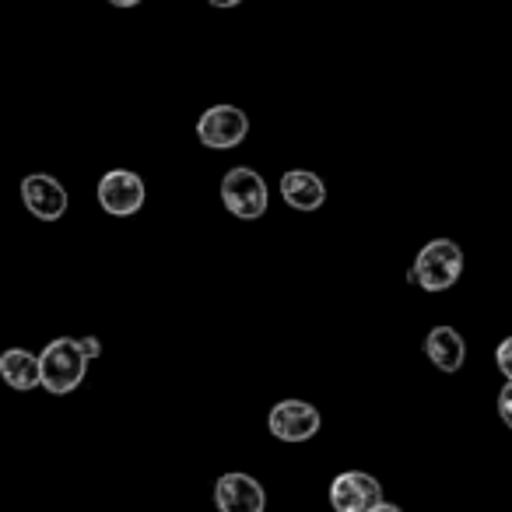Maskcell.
<instances>
[{"instance_id": "cell-2", "label": "cell", "mask_w": 512, "mask_h": 512, "mask_svg": "<svg viewBox=\"0 0 512 512\" xmlns=\"http://www.w3.org/2000/svg\"><path fill=\"white\" fill-rule=\"evenodd\" d=\"M463 274V249L449 239H432L414 256L411 281L421 285V292H446Z\"/></svg>"}, {"instance_id": "cell-14", "label": "cell", "mask_w": 512, "mask_h": 512, "mask_svg": "<svg viewBox=\"0 0 512 512\" xmlns=\"http://www.w3.org/2000/svg\"><path fill=\"white\" fill-rule=\"evenodd\" d=\"M498 418L512 428V379L502 386V393H498Z\"/></svg>"}, {"instance_id": "cell-7", "label": "cell", "mask_w": 512, "mask_h": 512, "mask_svg": "<svg viewBox=\"0 0 512 512\" xmlns=\"http://www.w3.org/2000/svg\"><path fill=\"white\" fill-rule=\"evenodd\" d=\"M249 134V120L242 109L235 106H211L197 123V137L204 148L228 151L235 144H242V137Z\"/></svg>"}, {"instance_id": "cell-4", "label": "cell", "mask_w": 512, "mask_h": 512, "mask_svg": "<svg viewBox=\"0 0 512 512\" xmlns=\"http://www.w3.org/2000/svg\"><path fill=\"white\" fill-rule=\"evenodd\" d=\"M144 197H148L144 179L130 169H113L99 179V204H102V211L113 214V218H130V214H137L144 207Z\"/></svg>"}, {"instance_id": "cell-6", "label": "cell", "mask_w": 512, "mask_h": 512, "mask_svg": "<svg viewBox=\"0 0 512 512\" xmlns=\"http://www.w3.org/2000/svg\"><path fill=\"white\" fill-rule=\"evenodd\" d=\"M267 428L281 442H309L320 432V411L306 400H281L267 414Z\"/></svg>"}, {"instance_id": "cell-10", "label": "cell", "mask_w": 512, "mask_h": 512, "mask_svg": "<svg viewBox=\"0 0 512 512\" xmlns=\"http://www.w3.org/2000/svg\"><path fill=\"white\" fill-rule=\"evenodd\" d=\"M281 197L295 211H320L323 200H327V186L316 172L309 169H292L281 176Z\"/></svg>"}, {"instance_id": "cell-17", "label": "cell", "mask_w": 512, "mask_h": 512, "mask_svg": "<svg viewBox=\"0 0 512 512\" xmlns=\"http://www.w3.org/2000/svg\"><path fill=\"white\" fill-rule=\"evenodd\" d=\"M109 4H116V8H134V4H141V0H109Z\"/></svg>"}, {"instance_id": "cell-13", "label": "cell", "mask_w": 512, "mask_h": 512, "mask_svg": "<svg viewBox=\"0 0 512 512\" xmlns=\"http://www.w3.org/2000/svg\"><path fill=\"white\" fill-rule=\"evenodd\" d=\"M495 362H498V369H502V376L512 379V337H505L495 348Z\"/></svg>"}, {"instance_id": "cell-11", "label": "cell", "mask_w": 512, "mask_h": 512, "mask_svg": "<svg viewBox=\"0 0 512 512\" xmlns=\"http://www.w3.org/2000/svg\"><path fill=\"white\" fill-rule=\"evenodd\" d=\"M0 376L11 390H36L43 386V362L25 348H8L0 355Z\"/></svg>"}, {"instance_id": "cell-12", "label": "cell", "mask_w": 512, "mask_h": 512, "mask_svg": "<svg viewBox=\"0 0 512 512\" xmlns=\"http://www.w3.org/2000/svg\"><path fill=\"white\" fill-rule=\"evenodd\" d=\"M425 351L439 372H460L463 358H467V344L453 327H435L425 341Z\"/></svg>"}, {"instance_id": "cell-3", "label": "cell", "mask_w": 512, "mask_h": 512, "mask_svg": "<svg viewBox=\"0 0 512 512\" xmlns=\"http://www.w3.org/2000/svg\"><path fill=\"white\" fill-rule=\"evenodd\" d=\"M267 200H271V193H267L264 176L253 172V169H246V165L228 169L225 179H221V204H225L235 218H242V221L264 218Z\"/></svg>"}, {"instance_id": "cell-16", "label": "cell", "mask_w": 512, "mask_h": 512, "mask_svg": "<svg viewBox=\"0 0 512 512\" xmlns=\"http://www.w3.org/2000/svg\"><path fill=\"white\" fill-rule=\"evenodd\" d=\"M214 8H235V4H242V0H211Z\"/></svg>"}, {"instance_id": "cell-15", "label": "cell", "mask_w": 512, "mask_h": 512, "mask_svg": "<svg viewBox=\"0 0 512 512\" xmlns=\"http://www.w3.org/2000/svg\"><path fill=\"white\" fill-rule=\"evenodd\" d=\"M372 512H404V509H400V505H393V502H379Z\"/></svg>"}, {"instance_id": "cell-9", "label": "cell", "mask_w": 512, "mask_h": 512, "mask_svg": "<svg viewBox=\"0 0 512 512\" xmlns=\"http://www.w3.org/2000/svg\"><path fill=\"white\" fill-rule=\"evenodd\" d=\"M22 204L39 221H57L67 214V190L46 172H32L22 179Z\"/></svg>"}, {"instance_id": "cell-5", "label": "cell", "mask_w": 512, "mask_h": 512, "mask_svg": "<svg viewBox=\"0 0 512 512\" xmlns=\"http://www.w3.org/2000/svg\"><path fill=\"white\" fill-rule=\"evenodd\" d=\"M383 502V488L365 470H344L330 481V505L334 512H372Z\"/></svg>"}, {"instance_id": "cell-8", "label": "cell", "mask_w": 512, "mask_h": 512, "mask_svg": "<svg viewBox=\"0 0 512 512\" xmlns=\"http://www.w3.org/2000/svg\"><path fill=\"white\" fill-rule=\"evenodd\" d=\"M214 505H218V512H264L267 509L264 484L249 474H239V470L221 474L214 481Z\"/></svg>"}, {"instance_id": "cell-1", "label": "cell", "mask_w": 512, "mask_h": 512, "mask_svg": "<svg viewBox=\"0 0 512 512\" xmlns=\"http://www.w3.org/2000/svg\"><path fill=\"white\" fill-rule=\"evenodd\" d=\"M39 362H43V386L53 397H64V393L78 390V386L85 383L92 355H88L85 344L74 341V337H57V341H50L43 348Z\"/></svg>"}]
</instances>
